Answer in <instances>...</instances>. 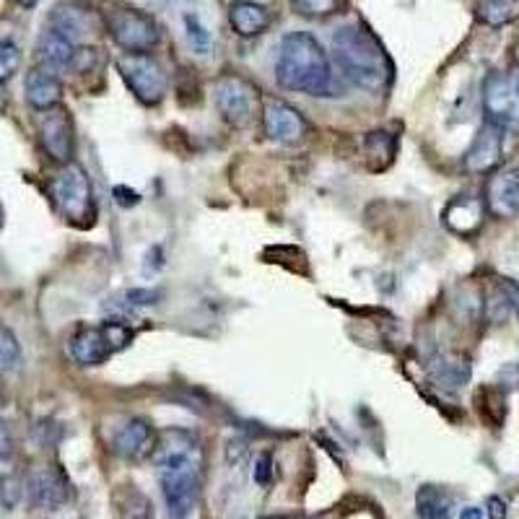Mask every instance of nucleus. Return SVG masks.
<instances>
[{"label":"nucleus","instance_id":"nucleus-7","mask_svg":"<svg viewBox=\"0 0 519 519\" xmlns=\"http://www.w3.org/2000/svg\"><path fill=\"white\" fill-rule=\"evenodd\" d=\"M483 107L491 125L519 133V65L509 73H488L483 81Z\"/></svg>","mask_w":519,"mask_h":519},{"label":"nucleus","instance_id":"nucleus-6","mask_svg":"<svg viewBox=\"0 0 519 519\" xmlns=\"http://www.w3.org/2000/svg\"><path fill=\"white\" fill-rule=\"evenodd\" d=\"M117 71L135 99L146 107L159 104L167 94V73L148 52H122L117 58Z\"/></svg>","mask_w":519,"mask_h":519},{"label":"nucleus","instance_id":"nucleus-15","mask_svg":"<svg viewBox=\"0 0 519 519\" xmlns=\"http://www.w3.org/2000/svg\"><path fill=\"white\" fill-rule=\"evenodd\" d=\"M501 151H504V130L488 122L478 130L473 146L465 154V169L475 174L491 172L501 161Z\"/></svg>","mask_w":519,"mask_h":519},{"label":"nucleus","instance_id":"nucleus-11","mask_svg":"<svg viewBox=\"0 0 519 519\" xmlns=\"http://www.w3.org/2000/svg\"><path fill=\"white\" fill-rule=\"evenodd\" d=\"M151 460L156 462V468H180V465L203 468V449L190 431L164 429L159 431Z\"/></svg>","mask_w":519,"mask_h":519},{"label":"nucleus","instance_id":"nucleus-25","mask_svg":"<svg viewBox=\"0 0 519 519\" xmlns=\"http://www.w3.org/2000/svg\"><path fill=\"white\" fill-rule=\"evenodd\" d=\"M117 514L120 519H151V501L141 491L125 486V491L117 496Z\"/></svg>","mask_w":519,"mask_h":519},{"label":"nucleus","instance_id":"nucleus-14","mask_svg":"<svg viewBox=\"0 0 519 519\" xmlns=\"http://www.w3.org/2000/svg\"><path fill=\"white\" fill-rule=\"evenodd\" d=\"M159 431L146 418H128L115 434V452L128 460H148L154 455Z\"/></svg>","mask_w":519,"mask_h":519},{"label":"nucleus","instance_id":"nucleus-27","mask_svg":"<svg viewBox=\"0 0 519 519\" xmlns=\"http://www.w3.org/2000/svg\"><path fill=\"white\" fill-rule=\"evenodd\" d=\"M346 0H291V6L296 8V13L309 16V19H322V16H330V13H338L343 8Z\"/></svg>","mask_w":519,"mask_h":519},{"label":"nucleus","instance_id":"nucleus-19","mask_svg":"<svg viewBox=\"0 0 519 519\" xmlns=\"http://www.w3.org/2000/svg\"><path fill=\"white\" fill-rule=\"evenodd\" d=\"M73 55H76V47H73L71 39H65L63 34L47 29V32L39 37L37 58L45 71L60 73L65 71V68H71Z\"/></svg>","mask_w":519,"mask_h":519},{"label":"nucleus","instance_id":"nucleus-24","mask_svg":"<svg viewBox=\"0 0 519 519\" xmlns=\"http://www.w3.org/2000/svg\"><path fill=\"white\" fill-rule=\"evenodd\" d=\"M519 16V0H478V19L486 26H504Z\"/></svg>","mask_w":519,"mask_h":519},{"label":"nucleus","instance_id":"nucleus-35","mask_svg":"<svg viewBox=\"0 0 519 519\" xmlns=\"http://www.w3.org/2000/svg\"><path fill=\"white\" fill-rule=\"evenodd\" d=\"M13 455V436H11V429H8L6 423L0 421V462L11 460Z\"/></svg>","mask_w":519,"mask_h":519},{"label":"nucleus","instance_id":"nucleus-18","mask_svg":"<svg viewBox=\"0 0 519 519\" xmlns=\"http://www.w3.org/2000/svg\"><path fill=\"white\" fill-rule=\"evenodd\" d=\"M229 24L231 29L244 39H252L263 34L270 26L268 8L255 3V0H237L229 8Z\"/></svg>","mask_w":519,"mask_h":519},{"label":"nucleus","instance_id":"nucleus-34","mask_svg":"<svg viewBox=\"0 0 519 519\" xmlns=\"http://www.w3.org/2000/svg\"><path fill=\"white\" fill-rule=\"evenodd\" d=\"M112 195H115L117 203H120V206H125V208H133V206H138V203H141V195L135 193V190H130V187H125V185L115 187V190H112Z\"/></svg>","mask_w":519,"mask_h":519},{"label":"nucleus","instance_id":"nucleus-20","mask_svg":"<svg viewBox=\"0 0 519 519\" xmlns=\"http://www.w3.org/2000/svg\"><path fill=\"white\" fill-rule=\"evenodd\" d=\"M429 372L436 385L457 392L470 382V361L465 356H436Z\"/></svg>","mask_w":519,"mask_h":519},{"label":"nucleus","instance_id":"nucleus-16","mask_svg":"<svg viewBox=\"0 0 519 519\" xmlns=\"http://www.w3.org/2000/svg\"><path fill=\"white\" fill-rule=\"evenodd\" d=\"M488 206L496 216H519V167L504 169L488 182Z\"/></svg>","mask_w":519,"mask_h":519},{"label":"nucleus","instance_id":"nucleus-41","mask_svg":"<svg viewBox=\"0 0 519 519\" xmlns=\"http://www.w3.org/2000/svg\"><path fill=\"white\" fill-rule=\"evenodd\" d=\"M0 229H3V208H0Z\"/></svg>","mask_w":519,"mask_h":519},{"label":"nucleus","instance_id":"nucleus-37","mask_svg":"<svg viewBox=\"0 0 519 519\" xmlns=\"http://www.w3.org/2000/svg\"><path fill=\"white\" fill-rule=\"evenodd\" d=\"M488 517L507 519V501L499 499V496H491V499H488Z\"/></svg>","mask_w":519,"mask_h":519},{"label":"nucleus","instance_id":"nucleus-39","mask_svg":"<svg viewBox=\"0 0 519 519\" xmlns=\"http://www.w3.org/2000/svg\"><path fill=\"white\" fill-rule=\"evenodd\" d=\"M16 3H19L21 8H34L39 3V0H16Z\"/></svg>","mask_w":519,"mask_h":519},{"label":"nucleus","instance_id":"nucleus-38","mask_svg":"<svg viewBox=\"0 0 519 519\" xmlns=\"http://www.w3.org/2000/svg\"><path fill=\"white\" fill-rule=\"evenodd\" d=\"M460 519H483V509L478 507H465L460 512Z\"/></svg>","mask_w":519,"mask_h":519},{"label":"nucleus","instance_id":"nucleus-3","mask_svg":"<svg viewBox=\"0 0 519 519\" xmlns=\"http://www.w3.org/2000/svg\"><path fill=\"white\" fill-rule=\"evenodd\" d=\"M133 327L122 320H104L99 325H81L73 330L65 351L68 359L78 366H102L117 351L133 343Z\"/></svg>","mask_w":519,"mask_h":519},{"label":"nucleus","instance_id":"nucleus-8","mask_svg":"<svg viewBox=\"0 0 519 519\" xmlns=\"http://www.w3.org/2000/svg\"><path fill=\"white\" fill-rule=\"evenodd\" d=\"M200 473L203 468H193V465L159 468L161 494H164L169 519H187L195 512L200 494Z\"/></svg>","mask_w":519,"mask_h":519},{"label":"nucleus","instance_id":"nucleus-12","mask_svg":"<svg viewBox=\"0 0 519 519\" xmlns=\"http://www.w3.org/2000/svg\"><path fill=\"white\" fill-rule=\"evenodd\" d=\"M263 128L270 141L281 143V146H296L307 138V120L299 109L281 99H270L263 107Z\"/></svg>","mask_w":519,"mask_h":519},{"label":"nucleus","instance_id":"nucleus-40","mask_svg":"<svg viewBox=\"0 0 519 519\" xmlns=\"http://www.w3.org/2000/svg\"><path fill=\"white\" fill-rule=\"evenodd\" d=\"M270 519H302V517H270Z\"/></svg>","mask_w":519,"mask_h":519},{"label":"nucleus","instance_id":"nucleus-28","mask_svg":"<svg viewBox=\"0 0 519 519\" xmlns=\"http://www.w3.org/2000/svg\"><path fill=\"white\" fill-rule=\"evenodd\" d=\"M366 156H379V159H385V167L392 161L395 156V148H398V141L392 138L390 133H369L366 135Z\"/></svg>","mask_w":519,"mask_h":519},{"label":"nucleus","instance_id":"nucleus-9","mask_svg":"<svg viewBox=\"0 0 519 519\" xmlns=\"http://www.w3.org/2000/svg\"><path fill=\"white\" fill-rule=\"evenodd\" d=\"M39 141L55 164H71L73 148H76V128H73L71 112L63 107L47 109L39 117Z\"/></svg>","mask_w":519,"mask_h":519},{"label":"nucleus","instance_id":"nucleus-32","mask_svg":"<svg viewBox=\"0 0 519 519\" xmlns=\"http://www.w3.org/2000/svg\"><path fill=\"white\" fill-rule=\"evenodd\" d=\"M499 291L507 299L509 309H514V314L519 317V281H509V278H501Z\"/></svg>","mask_w":519,"mask_h":519},{"label":"nucleus","instance_id":"nucleus-17","mask_svg":"<svg viewBox=\"0 0 519 519\" xmlns=\"http://www.w3.org/2000/svg\"><path fill=\"white\" fill-rule=\"evenodd\" d=\"M24 94L29 107L37 109V112H47V109L58 107L60 99H63V84L55 73L45 71V68H34L24 81Z\"/></svg>","mask_w":519,"mask_h":519},{"label":"nucleus","instance_id":"nucleus-4","mask_svg":"<svg viewBox=\"0 0 519 519\" xmlns=\"http://www.w3.org/2000/svg\"><path fill=\"white\" fill-rule=\"evenodd\" d=\"M52 203L58 206L68 221H84L94 216V193H91L89 174L78 164H63L50 180Z\"/></svg>","mask_w":519,"mask_h":519},{"label":"nucleus","instance_id":"nucleus-33","mask_svg":"<svg viewBox=\"0 0 519 519\" xmlns=\"http://www.w3.org/2000/svg\"><path fill=\"white\" fill-rule=\"evenodd\" d=\"M97 52L99 50H91V47L76 50V55H73V68H76V71H89V68H94V65H97Z\"/></svg>","mask_w":519,"mask_h":519},{"label":"nucleus","instance_id":"nucleus-5","mask_svg":"<svg viewBox=\"0 0 519 519\" xmlns=\"http://www.w3.org/2000/svg\"><path fill=\"white\" fill-rule=\"evenodd\" d=\"M109 37L125 52H148L159 45L161 29L154 16L135 8H112L104 13Z\"/></svg>","mask_w":519,"mask_h":519},{"label":"nucleus","instance_id":"nucleus-42","mask_svg":"<svg viewBox=\"0 0 519 519\" xmlns=\"http://www.w3.org/2000/svg\"><path fill=\"white\" fill-rule=\"evenodd\" d=\"M0 408H3V395H0Z\"/></svg>","mask_w":519,"mask_h":519},{"label":"nucleus","instance_id":"nucleus-36","mask_svg":"<svg viewBox=\"0 0 519 519\" xmlns=\"http://www.w3.org/2000/svg\"><path fill=\"white\" fill-rule=\"evenodd\" d=\"M270 468H273V460H270L268 452H265L263 457H257V465H255V481L260 483V486H265V483H270Z\"/></svg>","mask_w":519,"mask_h":519},{"label":"nucleus","instance_id":"nucleus-23","mask_svg":"<svg viewBox=\"0 0 519 519\" xmlns=\"http://www.w3.org/2000/svg\"><path fill=\"white\" fill-rule=\"evenodd\" d=\"M418 517L421 519H449L452 517V499L439 486L418 488L416 496Z\"/></svg>","mask_w":519,"mask_h":519},{"label":"nucleus","instance_id":"nucleus-22","mask_svg":"<svg viewBox=\"0 0 519 519\" xmlns=\"http://www.w3.org/2000/svg\"><path fill=\"white\" fill-rule=\"evenodd\" d=\"M50 29L76 42L84 34H89V13L76 3H60L50 11Z\"/></svg>","mask_w":519,"mask_h":519},{"label":"nucleus","instance_id":"nucleus-2","mask_svg":"<svg viewBox=\"0 0 519 519\" xmlns=\"http://www.w3.org/2000/svg\"><path fill=\"white\" fill-rule=\"evenodd\" d=\"M330 47H333L340 71L353 86L372 91V94H379L390 86L392 63L387 58L385 47L379 45V39L366 26H340L333 32Z\"/></svg>","mask_w":519,"mask_h":519},{"label":"nucleus","instance_id":"nucleus-30","mask_svg":"<svg viewBox=\"0 0 519 519\" xmlns=\"http://www.w3.org/2000/svg\"><path fill=\"white\" fill-rule=\"evenodd\" d=\"M21 68V52L13 42L0 39V84H6L8 78Z\"/></svg>","mask_w":519,"mask_h":519},{"label":"nucleus","instance_id":"nucleus-13","mask_svg":"<svg viewBox=\"0 0 519 519\" xmlns=\"http://www.w3.org/2000/svg\"><path fill=\"white\" fill-rule=\"evenodd\" d=\"M26 491H29L32 507L47 509V512H55L71 499V483L55 468H42L32 473V478L26 483Z\"/></svg>","mask_w":519,"mask_h":519},{"label":"nucleus","instance_id":"nucleus-1","mask_svg":"<svg viewBox=\"0 0 519 519\" xmlns=\"http://www.w3.org/2000/svg\"><path fill=\"white\" fill-rule=\"evenodd\" d=\"M276 81L286 91L307 97L333 94V68L325 47L309 32H291L281 39L276 58Z\"/></svg>","mask_w":519,"mask_h":519},{"label":"nucleus","instance_id":"nucleus-10","mask_svg":"<svg viewBox=\"0 0 519 519\" xmlns=\"http://www.w3.org/2000/svg\"><path fill=\"white\" fill-rule=\"evenodd\" d=\"M216 104L221 117L229 122L231 128H244V125H250L252 115H255V89H252V84H247L244 78H218Z\"/></svg>","mask_w":519,"mask_h":519},{"label":"nucleus","instance_id":"nucleus-21","mask_svg":"<svg viewBox=\"0 0 519 519\" xmlns=\"http://www.w3.org/2000/svg\"><path fill=\"white\" fill-rule=\"evenodd\" d=\"M444 224L455 234H473L483 224V203L475 198H457L452 200L444 211Z\"/></svg>","mask_w":519,"mask_h":519},{"label":"nucleus","instance_id":"nucleus-29","mask_svg":"<svg viewBox=\"0 0 519 519\" xmlns=\"http://www.w3.org/2000/svg\"><path fill=\"white\" fill-rule=\"evenodd\" d=\"M19 361H21L19 340H16V335H13L6 325H0V369L8 372V369H13V366H19Z\"/></svg>","mask_w":519,"mask_h":519},{"label":"nucleus","instance_id":"nucleus-26","mask_svg":"<svg viewBox=\"0 0 519 519\" xmlns=\"http://www.w3.org/2000/svg\"><path fill=\"white\" fill-rule=\"evenodd\" d=\"M185 39L187 45L193 47L198 55H208L211 52V34H208V29L203 24H200L198 16H193V13H185Z\"/></svg>","mask_w":519,"mask_h":519},{"label":"nucleus","instance_id":"nucleus-31","mask_svg":"<svg viewBox=\"0 0 519 519\" xmlns=\"http://www.w3.org/2000/svg\"><path fill=\"white\" fill-rule=\"evenodd\" d=\"M122 299H125V302H120V307L138 309V307H151V304L159 302V294H156L154 289H133V291H125Z\"/></svg>","mask_w":519,"mask_h":519}]
</instances>
